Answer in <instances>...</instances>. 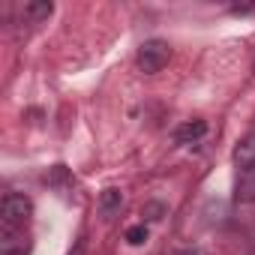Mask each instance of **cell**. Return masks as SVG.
Masks as SVG:
<instances>
[{
    "instance_id": "cell-1",
    "label": "cell",
    "mask_w": 255,
    "mask_h": 255,
    "mask_svg": "<svg viewBox=\"0 0 255 255\" xmlns=\"http://www.w3.org/2000/svg\"><path fill=\"white\" fill-rule=\"evenodd\" d=\"M171 60V45L165 39H144L138 45V54H135V63L144 75H156L168 66Z\"/></svg>"
},
{
    "instance_id": "cell-2",
    "label": "cell",
    "mask_w": 255,
    "mask_h": 255,
    "mask_svg": "<svg viewBox=\"0 0 255 255\" xmlns=\"http://www.w3.org/2000/svg\"><path fill=\"white\" fill-rule=\"evenodd\" d=\"M30 213H33V204L21 192H6L3 201H0V219H3V225L24 228L30 222Z\"/></svg>"
},
{
    "instance_id": "cell-3",
    "label": "cell",
    "mask_w": 255,
    "mask_h": 255,
    "mask_svg": "<svg viewBox=\"0 0 255 255\" xmlns=\"http://www.w3.org/2000/svg\"><path fill=\"white\" fill-rule=\"evenodd\" d=\"M234 162L240 171H255V132H246L234 144Z\"/></svg>"
},
{
    "instance_id": "cell-4",
    "label": "cell",
    "mask_w": 255,
    "mask_h": 255,
    "mask_svg": "<svg viewBox=\"0 0 255 255\" xmlns=\"http://www.w3.org/2000/svg\"><path fill=\"white\" fill-rule=\"evenodd\" d=\"M0 252H3V255H24L27 252V243H24L21 228H12V225L0 228Z\"/></svg>"
},
{
    "instance_id": "cell-5",
    "label": "cell",
    "mask_w": 255,
    "mask_h": 255,
    "mask_svg": "<svg viewBox=\"0 0 255 255\" xmlns=\"http://www.w3.org/2000/svg\"><path fill=\"white\" fill-rule=\"evenodd\" d=\"M96 207H99V216H102V219L117 216V213H120V207H123V192H120V189H114V186L102 189V192H99Z\"/></svg>"
},
{
    "instance_id": "cell-6",
    "label": "cell",
    "mask_w": 255,
    "mask_h": 255,
    "mask_svg": "<svg viewBox=\"0 0 255 255\" xmlns=\"http://www.w3.org/2000/svg\"><path fill=\"white\" fill-rule=\"evenodd\" d=\"M207 135V123L204 120H189V123H180L174 129V141L177 144H195Z\"/></svg>"
},
{
    "instance_id": "cell-7",
    "label": "cell",
    "mask_w": 255,
    "mask_h": 255,
    "mask_svg": "<svg viewBox=\"0 0 255 255\" xmlns=\"http://www.w3.org/2000/svg\"><path fill=\"white\" fill-rule=\"evenodd\" d=\"M51 12H54V3H48V0H30V3H24V9H21V15L27 21H45Z\"/></svg>"
},
{
    "instance_id": "cell-8",
    "label": "cell",
    "mask_w": 255,
    "mask_h": 255,
    "mask_svg": "<svg viewBox=\"0 0 255 255\" xmlns=\"http://www.w3.org/2000/svg\"><path fill=\"white\" fill-rule=\"evenodd\" d=\"M147 240V225L138 222V225H129L126 228V243H132V246H141Z\"/></svg>"
},
{
    "instance_id": "cell-9",
    "label": "cell",
    "mask_w": 255,
    "mask_h": 255,
    "mask_svg": "<svg viewBox=\"0 0 255 255\" xmlns=\"http://www.w3.org/2000/svg\"><path fill=\"white\" fill-rule=\"evenodd\" d=\"M162 213H165V207H162L159 201H147V204L141 207V216H144L147 222H156V219H162Z\"/></svg>"
},
{
    "instance_id": "cell-10",
    "label": "cell",
    "mask_w": 255,
    "mask_h": 255,
    "mask_svg": "<svg viewBox=\"0 0 255 255\" xmlns=\"http://www.w3.org/2000/svg\"><path fill=\"white\" fill-rule=\"evenodd\" d=\"M177 255H207V252H204L201 246H189V249H180Z\"/></svg>"
}]
</instances>
